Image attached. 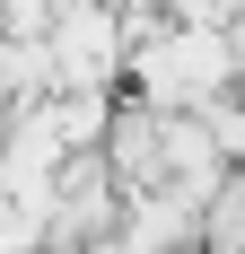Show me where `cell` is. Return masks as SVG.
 <instances>
[{
    "mask_svg": "<svg viewBox=\"0 0 245 254\" xmlns=\"http://www.w3.org/2000/svg\"><path fill=\"white\" fill-rule=\"evenodd\" d=\"M193 123L210 131V149H219L228 167H245V97H219V105H201Z\"/></svg>",
    "mask_w": 245,
    "mask_h": 254,
    "instance_id": "obj_1",
    "label": "cell"
},
{
    "mask_svg": "<svg viewBox=\"0 0 245 254\" xmlns=\"http://www.w3.org/2000/svg\"><path fill=\"white\" fill-rule=\"evenodd\" d=\"M44 9H53V18H70V9H97V0H44Z\"/></svg>",
    "mask_w": 245,
    "mask_h": 254,
    "instance_id": "obj_2",
    "label": "cell"
}]
</instances>
